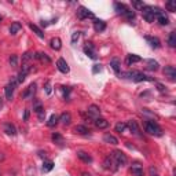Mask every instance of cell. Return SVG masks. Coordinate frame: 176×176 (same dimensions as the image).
<instances>
[{
    "mask_svg": "<svg viewBox=\"0 0 176 176\" xmlns=\"http://www.w3.org/2000/svg\"><path fill=\"white\" fill-rule=\"evenodd\" d=\"M146 132H149L150 135H154V136H161L162 135V129L154 121H147L146 123Z\"/></svg>",
    "mask_w": 176,
    "mask_h": 176,
    "instance_id": "cell-1",
    "label": "cell"
},
{
    "mask_svg": "<svg viewBox=\"0 0 176 176\" xmlns=\"http://www.w3.org/2000/svg\"><path fill=\"white\" fill-rule=\"evenodd\" d=\"M111 157L114 158V161L117 162V165H118V166H123V165H125V164L128 162L127 156H125V154L123 153L121 150H116V151H113V153H111Z\"/></svg>",
    "mask_w": 176,
    "mask_h": 176,
    "instance_id": "cell-2",
    "label": "cell"
},
{
    "mask_svg": "<svg viewBox=\"0 0 176 176\" xmlns=\"http://www.w3.org/2000/svg\"><path fill=\"white\" fill-rule=\"evenodd\" d=\"M77 18L78 20H85V18H91V20H94L95 15L91 13V11L88 10V8H85V7H78L77 10Z\"/></svg>",
    "mask_w": 176,
    "mask_h": 176,
    "instance_id": "cell-3",
    "label": "cell"
},
{
    "mask_svg": "<svg viewBox=\"0 0 176 176\" xmlns=\"http://www.w3.org/2000/svg\"><path fill=\"white\" fill-rule=\"evenodd\" d=\"M142 14H143V18L147 21V22H154V20H156L151 6H144L143 8H142Z\"/></svg>",
    "mask_w": 176,
    "mask_h": 176,
    "instance_id": "cell-4",
    "label": "cell"
},
{
    "mask_svg": "<svg viewBox=\"0 0 176 176\" xmlns=\"http://www.w3.org/2000/svg\"><path fill=\"white\" fill-rule=\"evenodd\" d=\"M103 166L106 168V169H110V171H117L118 169V165H117V162L114 161V158L111 156H108L106 158H105V161H103Z\"/></svg>",
    "mask_w": 176,
    "mask_h": 176,
    "instance_id": "cell-5",
    "label": "cell"
},
{
    "mask_svg": "<svg viewBox=\"0 0 176 176\" xmlns=\"http://www.w3.org/2000/svg\"><path fill=\"white\" fill-rule=\"evenodd\" d=\"M17 85H18V83H17V80L14 78L13 81H11L10 84H8V85L6 87V98H7V99H10V101L13 99L14 90H15V87H17Z\"/></svg>",
    "mask_w": 176,
    "mask_h": 176,
    "instance_id": "cell-6",
    "label": "cell"
},
{
    "mask_svg": "<svg viewBox=\"0 0 176 176\" xmlns=\"http://www.w3.org/2000/svg\"><path fill=\"white\" fill-rule=\"evenodd\" d=\"M35 92H36V84H35V83H32V84L28 87V90H26V91L22 94L23 99H32L33 95H35Z\"/></svg>",
    "mask_w": 176,
    "mask_h": 176,
    "instance_id": "cell-7",
    "label": "cell"
},
{
    "mask_svg": "<svg viewBox=\"0 0 176 176\" xmlns=\"http://www.w3.org/2000/svg\"><path fill=\"white\" fill-rule=\"evenodd\" d=\"M132 80H134V81H136V83H140V81H153V78H151V77H149V76L143 74V73H140V72H135Z\"/></svg>",
    "mask_w": 176,
    "mask_h": 176,
    "instance_id": "cell-8",
    "label": "cell"
},
{
    "mask_svg": "<svg viewBox=\"0 0 176 176\" xmlns=\"http://www.w3.org/2000/svg\"><path fill=\"white\" fill-rule=\"evenodd\" d=\"M3 131L6 132L7 135H10V136H15L17 135V128L14 127L11 123H4L3 124Z\"/></svg>",
    "mask_w": 176,
    "mask_h": 176,
    "instance_id": "cell-9",
    "label": "cell"
},
{
    "mask_svg": "<svg viewBox=\"0 0 176 176\" xmlns=\"http://www.w3.org/2000/svg\"><path fill=\"white\" fill-rule=\"evenodd\" d=\"M84 52L91 59H96V52H95V48H94V46H92V43H87V44H85Z\"/></svg>",
    "mask_w": 176,
    "mask_h": 176,
    "instance_id": "cell-10",
    "label": "cell"
},
{
    "mask_svg": "<svg viewBox=\"0 0 176 176\" xmlns=\"http://www.w3.org/2000/svg\"><path fill=\"white\" fill-rule=\"evenodd\" d=\"M56 66H58L59 72H62V73H69V65H68V62H66L63 58H59V59H58V62H56Z\"/></svg>",
    "mask_w": 176,
    "mask_h": 176,
    "instance_id": "cell-11",
    "label": "cell"
},
{
    "mask_svg": "<svg viewBox=\"0 0 176 176\" xmlns=\"http://www.w3.org/2000/svg\"><path fill=\"white\" fill-rule=\"evenodd\" d=\"M144 39H146V41L149 43V44H150L153 48H160V47H161V41H160V39H157V37L146 36Z\"/></svg>",
    "mask_w": 176,
    "mask_h": 176,
    "instance_id": "cell-12",
    "label": "cell"
},
{
    "mask_svg": "<svg viewBox=\"0 0 176 176\" xmlns=\"http://www.w3.org/2000/svg\"><path fill=\"white\" fill-rule=\"evenodd\" d=\"M164 74L168 76L171 80H175V77H176L175 68H173V66H165V69H164Z\"/></svg>",
    "mask_w": 176,
    "mask_h": 176,
    "instance_id": "cell-13",
    "label": "cell"
},
{
    "mask_svg": "<svg viewBox=\"0 0 176 176\" xmlns=\"http://www.w3.org/2000/svg\"><path fill=\"white\" fill-rule=\"evenodd\" d=\"M77 157L80 158L81 161H84V162H92V157L90 156L88 153H85V151H83V150H80V151H77Z\"/></svg>",
    "mask_w": 176,
    "mask_h": 176,
    "instance_id": "cell-14",
    "label": "cell"
},
{
    "mask_svg": "<svg viewBox=\"0 0 176 176\" xmlns=\"http://www.w3.org/2000/svg\"><path fill=\"white\" fill-rule=\"evenodd\" d=\"M127 127L129 128V131H131V132H132L134 135H139V127H138V123H136V121H134V120L128 121Z\"/></svg>",
    "mask_w": 176,
    "mask_h": 176,
    "instance_id": "cell-15",
    "label": "cell"
},
{
    "mask_svg": "<svg viewBox=\"0 0 176 176\" xmlns=\"http://www.w3.org/2000/svg\"><path fill=\"white\" fill-rule=\"evenodd\" d=\"M95 125H96L99 129H105V128L109 127V121L102 118V117H98L96 120H95Z\"/></svg>",
    "mask_w": 176,
    "mask_h": 176,
    "instance_id": "cell-16",
    "label": "cell"
},
{
    "mask_svg": "<svg viewBox=\"0 0 176 176\" xmlns=\"http://www.w3.org/2000/svg\"><path fill=\"white\" fill-rule=\"evenodd\" d=\"M94 28H95L96 32H103V30L106 29V23H105V21H102V20H95Z\"/></svg>",
    "mask_w": 176,
    "mask_h": 176,
    "instance_id": "cell-17",
    "label": "cell"
},
{
    "mask_svg": "<svg viewBox=\"0 0 176 176\" xmlns=\"http://www.w3.org/2000/svg\"><path fill=\"white\" fill-rule=\"evenodd\" d=\"M146 65H147V69H149V70H153V72L158 70V68H160L158 62H157V61H154V59H147Z\"/></svg>",
    "mask_w": 176,
    "mask_h": 176,
    "instance_id": "cell-18",
    "label": "cell"
},
{
    "mask_svg": "<svg viewBox=\"0 0 176 176\" xmlns=\"http://www.w3.org/2000/svg\"><path fill=\"white\" fill-rule=\"evenodd\" d=\"M114 8H116V11H117L118 14H121V15H125V13L128 11V7L123 3H114Z\"/></svg>",
    "mask_w": 176,
    "mask_h": 176,
    "instance_id": "cell-19",
    "label": "cell"
},
{
    "mask_svg": "<svg viewBox=\"0 0 176 176\" xmlns=\"http://www.w3.org/2000/svg\"><path fill=\"white\" fill-rule=\"evenodd\" d=\"M131 171H132V173H134L135 176H143V168H142V165H139V164H134L132 168H131Z\"/></svg>",
    "mask_w": 176,
    "mask_h": 176,
    "instance_id": "cell-20",
    "label": "cell"
},
{
    "mask_svg": "<svg viewBox=\"0 0 176 176\" xmlns=\"http://www.w3.org/2000/svg\"><path fill=\"white\" fill-rule=\"evenodd\" d=\"M103 140L106 142V143H110V144H118L117 138L113 136V135H110V134H105L103 135Z\"/></svg>",
    "mask_w": 176,
    "mask_h": 176,
    "instance_id": "cell-21",
    "label": "cell"
},
{
    "mask_svg": "<svg viewBox=\"0 0 176 176\" xmlns=\"http://www.w3.org/2000/svg\"><path fill=\"white\" fill-rule=\"evenodd\" d=\"M142 58L139 55H135V54H129L127 56V65H132V63H136V62H140Z\"/></svg>",
    "mask_w": 176,
    "mask_h": 176,
    "instance_id": "cell-22",
    "label": "cell"
},
{
    "mask_svg": "<svg viewBox=\"0 0 176 176\" xmlns=\"http://www.w3.org/2000/svg\"><path fill=\"white\" fill-rule=\"evenodd\" d=\"M59 121H61L62 124H65V125H69L70 124V121H72V116H70V113H62L61 114V117H59Z\"/></svg>",
    "mask_w": 176,
    "mask_h": 176,
    "instance_id": "cell-23",
    "label": "cell"
},
{
    "mask_svg": "<svg viewBox=\"0 0 176 176\" xmlns=\"http://www.w3.org/2000/svg\"><path fill=\"white\" fill-rule=\"evenodd\" d=\"M29 28L33 30V33H36V36L40 37V39H44V33H43V30L40 29L37 25H33V23H29Z\"/></svg>",
    "mask_w": 176,
    "mask_h": 176,
    "instance_id": "cell-24",
    "label": "cell"
},
{
    "mask_svg": "<svg viewBox=\"0 0 176 176\" xmlns=\"http://www.w3.org/2000/svg\"><path fill=\"white\" fill-rule=\"evenodd\" d=\"M50 44H51V48L52 50H56V51H58V50H61V47H62V41H61V39H59V37L52 39Z\"/></svg>",
    "mask_w": 176,
    "mask_h": 176,
    "instance_id": "cell-25",
    "label": "cell"
},
{
    "mask_svg": "<svg viewBox=\"0 0 176 176\" xmlns=\"http://www.w3.org/2000/svg\"><path fill=\"white\" fill-rule=\"evenodd\" d=\"M21 29H22V25H21L20 22H13L10 26V33L11 35H17Z\"/></svg>",
    "mask_w": 176,
    "mask_h": 176,
    "instance_id": "cell-26",
    "label": "cell"
},
{
    "mask_svg": "<svg viewBox=\"0 0 176 176\" xmlns=\"http://www.w3.org/2000/svg\"><path fill=\"white\" fill-rule=\"evenodd\" d=\"M110 66H111V69L114 70V73L120 74V61H118L117 58H113V59H111Z\"/></svg>",
    "mask_w": 176,
    "mask_h": 176,
    "instance_id": "cell-27",
    "label": "cell"
},
{
    "mask_svg": "<svg viewBox=\"0 0 176 176\" xmlns=\"http://www.w3.org/2000/svg\"><path fill=\"white\" fill-rule=\"evenodd\" d=\"M35 58L36 59H40V61H43V62L46 63H51V59H50V56L47 55V54H41V52H37V54H35Z\"/></svg>",
    "mask_w": 176,
    "mask_h": 176,
    "instance_id": "cell-28",
    "label": "cell"
},
{
    "mask_svg": "<svg viewBox=\"0 0 176 176\" xmlns=\"http://www.w3.org/2000/svg\"><path fill=\"white\" fill-rule=\"evenodd\" d=\"M88 113L91 114V116H99V114H101V109H99V106H96V105H91V106L88 108Z\"/></svg>",
    "mask_w": 176,
    "mask_h": 176,
    "instance_id": "cell-29",
    "label": "cell"
},
{
    "mask_svg": "<svg viewBox=\"0 0 176 176\" xmlns=\"http://www.w3.org/2000/svg\"><path fill=\"white\" fill-rule=\"evenodd\" d=\"M74 132H76V134H80V135H87L90 131H88V128L84 127V125H76V127H74Z\"/></svg>",
    "mask_w": 176,
    "mask_h": 176,
    "instance_id": "cell-30",
    "label": "cell"
},
{
    "mask_svg": "<svg viewBox=\"0 0 176 176\" xmlns=\"http://www.w3.org/2000/svg\"><path fill=\"white\" fill-rule=\"evenodd\" d=\"M168 44H169V47H176V33L175 32H171L169 36H168Z\"/></svg>",
    "mask_w": 176,
    "mask_h": 176,
    "instance_id": "cell-31",
    "label": "cell"
},
{
    "mask_svg": "<svg viewBox=\"0 0 176 176\" xmlns=\"http://www.w3.org/2000/svg\"><path fill=\"white\" fill-rule=\"evenodd\" d=\"M165 8L168 11H171V13H175L176 11V2L175 0H169V2H166Z\"/></svg>",
    "mask_w": 176,
    "mask_h": 176,
    "instance_id": "cell-32",
    "label": "cell"
},
{
    "mask_svg": "<svg viewBox=\"0 0 176 176\" xmlns=\"http://www.w3.org/2000/svg\"><path fill=\"white\" fill-rule=\"evenodd\" d=\"M58 121H59L58 116H56V114H51V117H50L47 125H48V127H54V125H56V123H58Z\"/></svg>",
    "mask_w": 176,
    "mask_h": 176,
    "instance_id": "cell-33",
    "label": "cell"
},
{
    "mask_svg": "<svg viewBox=\"0 0 176 176\" xmlns=\"http://www.w3.org/2000/svg\"><path fill=\"white\" fill-rule=\"evenodd\" d=\"M52 168H54V162L52 161H44V164H43V171L44 172H50Z\"/></svg>",
    "mask_w": 176,
    "mask_h": 176,
    "instance_id": "cell-34",
    "label": "cell"
},
{
    "mask_svg": "<svg viewBox=\"0 0 176 176\" xmlns=\"http://www.w3.org/2000/svg\"><path fill=\"white\" fill-rule=\"evenodd\" d=\"M125 129H127V124H124V123H118V124H116V132L123 134V132H125Z\"/></svg>",
    "mask_w": 176,
    "mask_h": 176,
    "instance_id": "cell-35",
    "label": "cell"
},
{
    "mask_svg": "<svg viewBox=\"0 0 176 176\" xmlns=\"http://www.w3.org/2000/svg\"><path fill=\"white\" fill-rule=\"evenodd\" d=\"M51 139L55 142V143H63V139H62V136L58 134V132H54L52 134V136H51Z\"/></svg>",
    "mask_w": 176,
    "mask_h": 176,
    "instance_id": "cell-36",
    "label": "cell"
},
{
    "mask_svg": "<svg viewBox=\"0 0 176 176\" xmlns=\"http://www.w3.org/2000/svg\"><path fill=\"white\" fill-rule=\"evenodd\" d=\"M32 58H33L32 52H25V54L22 55V63H23V65H26V62H28V61H30Z\"/></svg>",
    "mask_w": 176,
    "mask_h": 176,
    "instance_id": "cell-37",
    "label": "cell"
},
{
    "mask_svg": "<svg viewBox=\"0 0 176 176\" xmlns=\"http://www.w3.org/2000/svg\"><path fill=\"white\" fill-rule=\"evenodd\" d=\"M125 18H127L128 21H132L135 18V11H132V10H129V8H128V11L127 13H125Z\"/></svg>",
    "mask_w": 176,
    "mask_h": 176,
    "instance_id": "cell-38",
    "label": "cell"
},
{
    "mask_svg": "<svg viewBox=\"0 0 176 176\" xmlns=\"http://www.w3.org/2000/svg\"><path fill=\"white\" fill-rule=\"evenodd\" d=\"M134 74H135V72H123V73H120V76L123 78H132L134 77Z\"/></svg>",
    "mask_w": 176,
    "mask_h": 176,
    "instance_id": "cell-39",
    "label": "cell"
},
{
    "mask_svg": "<svg viewBox=\"0 0 176 176\" xmlns=\"http://www.w3.org/2000/svg\"><path fill=\"white\" fill-rule=\"evenodd\" d=\"M10 65L14 66V68L18 65V56H17V55H11L10 56Z\"/></svg>",
    "mask_w": 176,
    "mask_h": 176,
    "instance_id": "cell-40",
    "label": "cell"
},
{
    "mask_svg": "<svg viewBox=\"0 0 176 176\" xmlns=\"http://www.w3.org/2000/svg\"><path fill=\"white\" fill-rule=\"evenodd\" d=\"M132 6H134L135 8H138V10H142L144 7V3L143 2H132Z\"/></svg>",
    "mask_w": 176,
    "mask_h": 176,
    "instance_id": "cell-41",
    "label": "cell"
},
{
    "mask_svg": "<svg viewBox=\"0 0 176 176\" xmlns=\"http://www.w3.org/2000/svg\"><path fill=\"white\" fill-rule=\"evenodd\" d=\"M102 72V66L101 65H94V68H92V73L94 74H96V73Z\"/></svg>",
    "mask_w": 176,
    "mask_h": 176,
    "instance_id": "cell-42",
    "label": "cell"
},
{
    "mask_svg": "<svg viewBox=\"0 0 176 176\" xmlns=\"http://www.w3.org/2000/svg\"><path fill=\"white\" fill-rule=\"evenodd\" d=\"M78 37H80V32H74L72 35V43H73V44H74V43L78 40Z\"/></svg>",
    "mask_w": 176,
    "mask_h": 176,
    "instance_id": "cell-43",
    "label": "cell"
},
{
    "mask_svg": "<svg viewBox=\"0 0 176 176\" xmlns=\"http://www.w3.org/2000/svg\"><path fill=\"white\" fill-rule=\"evenodd\" d=\"M51 92H52V90H51V83L47 81V83H46V94H47V95H51Z\"/></svg>",
    "mask_w": 176,
    "mask_h": 176,
    "instance_id": "cell-44",
    "label": "cell"
},
{
    "mask_svg": "<svg viewBox=\"0 0 176 176\" xmlns=\"http://www.w3.org/2000/svg\"><path fill=\"white\" fill-rule=\"evenodd\" d=\"M23 121H29V110H25L23 113Z\"/></svg>",
    "mask_w": 176,
    "mask_h": 176,
    "instance_id": "cell-45",
    "label": "cell"
},
{
    "mask_svg": "<svg viewBox=\"0 0 176 176\" xmlns=\"http://www.w3.org/2000/svg\"><path fill=\"white\" fill-rule=\"evenodd\" d=\"M69 92H70V88H69V87H63V94H65V98H68Z\"/></svg>",
    "mask_w": 176,
    "mask_h": 176,
    "instance_id": "cell-46",
    "label": "cell"
},
{
    "mask_svg": "<svg viewBox=\"0 0 176 176\" xmlns=\"http://www.w3.org/2000/svg\"><path fill=\"white\" fill-rule=\"evenodd\" d=\"M37 116H39V118H40V120H44V116H46V111H44V110H43L41 111V113H40V114H37Z\"/></svg>",
    "mask_w": 176,
    "mask_h": 176,
    "instance_id": "cell-47",
    "label": "cell"
},
{
    "mask_svg": "<svg viewBox=\"0 0 176 176\" xmlns=\"http://www.w3.org/2000/svg\"><path fill=\"white\" fill-rule=\"evenodd\" d=\"M157 87H158V90H160L161 92L165 91V88H164V85H162V84H157Z\"/></svg>",
    "mask_w": 176,
    "mask_h": 176,
    "instance_id": "cell-48",
    "label": "cell"
},
{
    "mask_svg": "<svg viewBox=\"0 0 176 176\" xmlns=\"http://www.w3.org/2000/svg\"><path fill=\"white\" fill-rule=\"evenodd\" d=\"M2 105H3V102H2V98H0V108H2Z\"/></svg>",
    "mask_w": 176,
    "mask_h": 176,
    "instance_id": "cell-49",
    "label": "cell"
},
{
    "mask_svg": "<svg viewBox=\"0 0 176 176\" xmlns=\"http://www.w3.org/2000/svg\"><path fill=\"white\" fill-rule=\"evenodd\" d=\"M2 20H3V17H2V15H0V22H2Z\"/></svg>",
    "mask_w": 176,
    "mask_h": 176,
    "instance_id": "cell-50",
    "label": "cell"
}]
</instances>
